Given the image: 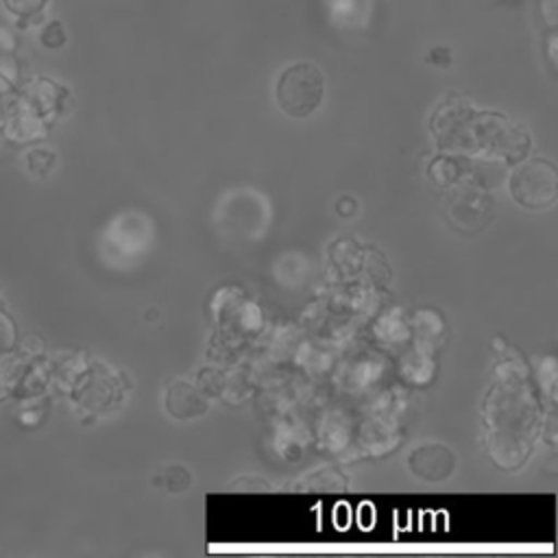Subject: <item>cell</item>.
<instances>
[{"label": "cell", "mask_w": 558, "mask_h": 558, "mask_svg": "<svg viewBox=\"0 0 558 558\" xmlns=\"http://www.w3.org/2000/svg\"><path fill=\"white\" fill-rule=\"evenodd\" d=\"M323 92H325L323 72L310 61H299L288 65L279 74L277 87H275L279 107L294 118H303L316 111L323 100Z\"/></svg>", "instance_id": "6da1fadb"}, {"label": "cell", "mask_w": 558, "mask_h": 558, "mask_svg": "<svg viewBox=\"0 0 558 558\" xmlns=\"http://www.w3.org/2000/svg\"><path fill=\"white\" fill-rule=\"evenodd\" d=\"M46 2H48V0H2L4 9H7L11 15H15L17 20H26V22L33 20V17H37V15L44 11Z\"/></svg>", "instance_id": "7a4b0ae2"}, {"label": "cell", "mask_w": 558, "mask_h": 558, "mask_svg": "<svg viewBox=\"0 0 558 558\" xmlns=\"http://www.w3.org/2000/svg\"><path fill=\"white\" fill-rule=\"evenodd\" d=\"M39 41H41L46 48H50V50L61 48V46L65 44V28H63V24H61L59 20L48 22V24L41 28V33H39Z\"/></svg>", "instance_id": "3957f363"}]
</instances>
